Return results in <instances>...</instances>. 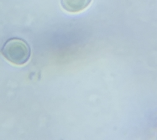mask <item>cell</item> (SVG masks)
Instances as JSON below:
<instances>
[{"mask_svg":"<svg viewBox=\"0 0 157 140\" xmlns=\"http://www.w3.org/2000/svg\"><path fill=\"white\" fill-rule=\"evenodd\" d=\"M1 53L10 63L22 66L29 60L31 49L25 40L21 38H10L4 43Z\"/></svg>","mask_w":157,"mask_h":140,"instance_id":"obj_1","label":"cell"},{"mask_svg":"<svg viewBox=\"0 0 157 140\" xmlns=\"http://www.w3.org/2000/svg\"><path fill=\"white\" fill-rule=\"evenodd\" d=\"M92 0H61V6L66 11L78 13L87 9Z\"/></svg>","mask_w":157,"mask_h":140,"instance_id":"obj_2","label":"cell"}]
</instances>
